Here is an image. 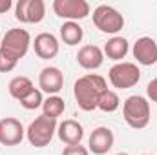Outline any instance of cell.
I'll return each instance as SVG.
<instances>
[{
    "label": "cell",
    "mask_w": 157,
    "mask_h": 155,
    "mask_svg": "<svg viewBox=\"0 0 157 155\" xmlns=\"http://www.w3.org/2000/svg\"><path fill=\"white\" fill-rule=\"evenodd\" d=\"M102 53H104L110 60L121 62V60L128 55V40L124 39V37H112V39L104 44Z\"/></svg>",
    "instance_id": "obj_17"
},
{
    "label": "cell",
    "mask_w": 157,
    "mask_h": 155,
    "mask_svg": "<svg viewBox=\"0 0 157 155\" xmlns=\"http://www.w3.org/2000/svg\"><path fill=\"white\" fill-rule=\"evenodd\" d=\"M33 47H35V55L42 59V60H49V59H55L59 55V40L55 35L51 33H39L35 37V42H33Z\"/></svg>",
    "instance_id": "obj_14"
},
{
    "label": "cell",
    "mask_w": 157,
    "mask_h": 155,
    "mask_svg": "<svg viewBox=\"0 0 157 155\" xmlns=\"http://www.w3.org/2000/svg\"><path fill=\"white\" fill-rule=\"evenodd\" d=\"M146 95H148V99H150L152 102H157V77L152 78V80L148 82V86H146Z\"/></svg>",
    "instance_id": "obj_24"
},
{
    "label": "cell",
    "mask_w": 157,
    "mask_h": 155,
    "mask_svg": "<svg viewBox=\"0 0 157 155\" xmlns=\"http://www.w3.org/2000/svg\"><path fill=\"white\" fill-rule=\"evenodd\" d=\"M117 155H130V153H126V152H121V153H117Z\"/></svg>",
    "instance_id": "obj_26"
},
{
    "label": "cell",
    "mask_w": 157,
    "mask_h": 155,
    "mask_svg": "<svg viewBox=\"0 0 157 155\" xmlns=\"http://www.w3.org/2000/svg\"><path fill=\"white\" fill-rule=\"evenodd\" d=\"M60 39L68 46H77L84 39V29L77 22H64L60 26Z\"/></svg>",
    "instance_id": "obj_18"
},
{
    "label": "cell",
    "mask_w": 157,
    "mask_h": 155,
    "mask_svg": "<svg viewBox=\"0 0 157 155\" xmlns=\"http://www.w3.org/2000/svg\"><path fill=\"white\" fill-rule=\"evenodd\" d=\"M57 119H51V117H46V115H40L37 117L26 130V137L29 141L31 146L35 148H46L55 133H57Z\"/></svg>",
    "instance_id": "obj_3"
},
{
    "label": "cell",
    "mask_w": 157,
    "mask_h": 155,
    "mask_svg": "<svg viewBox=\"0 0 157 155\" xmlns=\"http://www.w3.org/2000/svg\"><path fill=\"white\" fill-rule=\"evenodd\" d=\"M42 104H44L42 91L37 89V88H35L28 97H24V99L20 100V106H22L24 110H37V108H42Z\"/></svg>",
    "instance_id": "obj_21"
},
{
    "label": "cell",
    "mask_w": 157,
    "mask_h": 155,
    "mask_svg": "<svg viewBox=\"0 0 157 155\" xmlns=\"http://www.w3.org/2000/svg\"><path fill=\"white\" fill-rule=\"evenodd\" d=\"M57 135H59V139L64 144L75 146V144H80V141L84 137V128H82V124L77 122V120L66 119V120H62L57 126Z\"/></svg>",
    "instance_id": "obj_13"
},
{
    "label": "cell",
    "mask_w": 157,
    "mask_h": 155,
    "mask_svg": "<svg viewBox=\"0 0 157 155\" xmlns=\"http://www.w3.org/2000/svg\"><path fill=\"white\" fill-rule=\"evenodd\" d=\"M106 89H108L106 78L97 73H88L75 80L73 95H75V100L82 112H93V110H97L99 99Z\"/></svg>",
    "instance_id": "obj_1"
},
{
    "label": "cell",
    "mask_w": 157,
    "mask_h": 155,
    "mask_svg": "<svg viewBox=\"0 0 157 155\" xmlns=\"http://www.w3.org/2000/svg\"><path fill=\"white\" fill-rule=\"evenodd\" d=\"M62 155H90V153H88V150H86L84 146L75 144V146H66L64 152H62Z\"/></svg>",
    "instance_id": "obj_23"
},
{
    "label": "cell",
    "mask_w": 157,
    "mask_h": 155,
    "mask_svg": "<svg viewBox=\"0 0 157 155\" xmlns=\"http://www.w3.org/2000/svg\"><path fill=\"white\" fill-rule=\"evenodd\" d=\"M113 142H115L113 131L106 126H99L91 131L88 146H90V152H93L95 155H104L113 148Z\"/></svg>",
    "instance_id": "obj_11"
},
{
    "label": "cell",
    "mask_w": 157,
    "mask_h": 155,
    "mask_svg": "<svg viewBox=\"0 0 157 155\" xmlns=\"http://www.w3.org/2000/svg\"><path fill=\"white\" fill-rule=\"evenodd\" d=\"M11 7H13V2L11 0H0V15L2 13H7Z\"/></svg>",
    "instance_id": "obj_25"
},
{
    "label": "cell",
    "mask_w": 157,
    "mask_h": 155,
    "mask_svg": "<svg viewBox=\"0 0 157 155\" xmlns=\"http://www.w3.org/2000/svg\"><path fill=\"white\" fill-rule=\"evenodd\" d=\"M108 78L113 88L128 89V88H133L141 80V70L133 62H117L110 68Z\"/></svg>",
    "instance_id": "obj_6"
},
{
    "label": "cell",
    "mask_w": 157,
    "mask_h": 155,
    "mask_svg": "<svg viewBox=\"0 0 157 155\" xmlns=\"http://www.w3.org/2000/svg\"><path fill=\"white\" fill-rule=\"evenodd\" d=\"M133 59L143 66L157 64V42L152 37H141L133 44Z\"/></svg>",
    "instance_id": "obj_10"
},
{
    "label": "cell",
    "mask_w": 157,
    "mask_h": 155,
    "mask_svg": "<svg viewBox=\"0 0 157 155\" xmlns=\"http://www.w3.org/2000/svg\"><path fill=\"white\" fill-rule=\"evenodd\" d=\"M57 17L66 18V22H77L90 15L91 7L86 0H53L51 4Z\"/></svg>",
    "instance_id": "obj_7"
},
{
    "label": "cell",
    "mask_w": 157,
    "mask_h": 155,
    "mask_svg": "<svg viewBox=\"0 0 157 155\" xmlns=\"http://www.w3.org/2000/svg\"><path fill=\"white\" fill-rule=\"evenodd\" d=\"M17 64H18V60H15L13 57H9L6 51L0 49V73H9V71H13V70L17 68Z\"/></svg>",
    "instance_id": "obj_22"
},
{
    "label": "cell",
    "mask_w": 157,
    "mask_h": 155,
    "mask_svg": "<svg viewBox=\"0 0 157 155\" xmlns=\"http://www.w3.org/2000/svg\"><path fill=\"white\" fill-rule=\"evenodd\" d=\"M124 122L133 130H143L150 124V102L141 95H132L122 104Z\"/></svg>",
    "instance_id": "obj_2"
},
{
    "label": "cell",
    "mask_w": 157,
    "mask_h": 155,
    "mask_svg": "<svg viewBox=\"0 0 157 155\" xmlns=\"http://www.w3.org/2000/svg\"><path fill=\"white\" fill-rule=\"evenodd\" d=\"M7 89H9V95L20 102L24 97H28V95L35 89V86H33V82H31V78L29 77L18 75V77H13L11 80H9Z\"/></svg>",
    "instance_id": "obj_16"
},
{
    "label": "cell",
    "mask_w": 157,
    "mask_h": 155,
    "mask_svg": "<svg viewBox=\"0 0 157 155\" xmlns=\"http://www.w3.org/2000/svg\"><path fill=\"white\" fill-rule=\"evenodd\" d=\"M77 62L84 70H91V71L99 70L104 62V53L99 46H93V44L82 46L77 53Z\"/></svg>",
    "instance_id": "obj_15"
},
{
    "label": "cell",
    "mask_w": 157,
    "mask_h": 155,
    "mask_svg": "<svg viewBox=\"0 0 157 155\" xmlns=\"http://www.w3.org/2000/svg\"><path fill=\"white\" fill-rule=\"evenodd\" d=\"M93 24L99 31L108 35H117L124 28V17L119 13L115 7L101 4L93 9Z\"/></svg>",
    "instance_id": "obj_5"
},
{
    "label": "cell",
    "mask_w": 157,
    "mask_h": 155,
    "mask_svg": "<svg viewBox=\"0 0 157 155\" xmlns=\"http://www.w3.org/2000/svg\"><path fill=\"white\" fill-rule=\"evenodd\" d=\"M64 110H66V102L59 95H49L42 104V115L51 117V119H59L64 113Z\"/></svg>",
    "instance_id": "obj_19"
},
{
    "label": "cell",
    "mask_w": 157,
    "mask_h": 155,
    "mask_svg": "<svg viewBox=\"0 0 157 155\" xmlns=\"http://www.w3.org/2000/svg\"><path fill=\"white\" fill-rule=\"evenodd\" d=\"M29 46H31V37L22 28H11L9 31H6V35L2 37V42H0V49L6 51L15 60L24 59L26 53L29 51Z\"/></svg>",
    "instance_id": "obj_4"
},
{
    "label": "cell",
    "mask_w": 157,
    "mask_h": 155,
    "mask_svg": "<svg viewBox=\"0 0 157 155\" xmlns=\"http://www.w3.org/2000/svg\"><path fill=\"white\" fill-rule=\"evenodd\" d=\"M143 155H152V153H143Z\"/></svg>",
    "instance_id": "obj_27"
},
{
    "label": "cell",
    "mask_w": 157,
    "mask_h": 155,
    "mask_svg": "<svg viewBox=\"0 0 157 155\" xmlns=\"http://www.w3.org/2000/svg\"><path fill=\"white\" fill-rule=\"evenodd\" d=\"M119 106H121V99H119L117 93L112 91V89H106V91L101 95L99 104H97V108H99L101 112H104V113H113V112H117Z\"/></svg>",
    "instance_id": "obj_20"
},
{
    "label": "cell",
    "mask_w": 157,
    "mask_h": 155,
    "mask_svg": "<svg viewBox=\"0 0 157 155\" xmlns=\"http://www.w3.org/2000/svg\"><path fill=\"white\" fill-rule=\"evenodd\" d=\"M39 88L48 95H57L64 88V73L55 66L44 68L39 75Z\"/></svg>",
    "instance_id": "obj_12"
},
{
    "label": "cell",
    "mask_w": 157,
    "mask_h": 155,
    "mask_svg": "<svg viewBox=\"0 0 157 155\" xmlns=\"http://www.w3.org/2000/svg\"><path fill=\"white\" fill-rule=\"evenodd\" d=\"M24 135H26V130L18 119H15V117L0 119V144L17 146L22 142Z\"/></svg>",
    "instance_id": "obj_9"
},
{
    "label": "cell",
    "mask_w": 157,
    "mask_h": 155,
    "mask_svg": "<svg viewBox=\"0 0 157 155\" xmlns=\"http://www.w3.org/2000/svg\"><path fill=\"white\" fill-rule=\"evenodd\" d=\"M46 17L44 0H18L15 6V18L24 24H39Z\"/></svg>",
    "instance_id": "obj_8"
}]
</instances>
